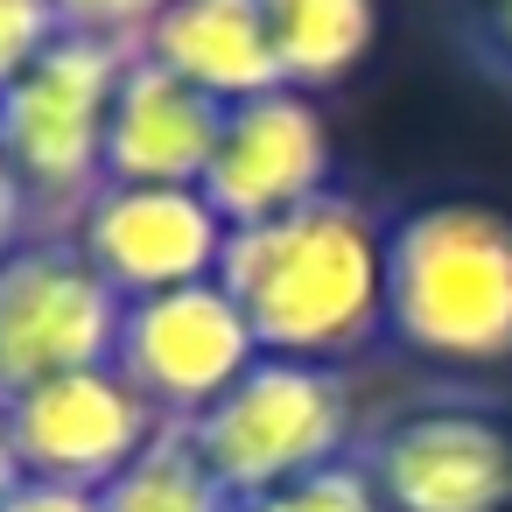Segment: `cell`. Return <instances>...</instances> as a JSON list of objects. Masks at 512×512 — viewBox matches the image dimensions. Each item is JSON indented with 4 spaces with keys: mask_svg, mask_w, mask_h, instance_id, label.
Masks as SVG:
<instances>
[{
    "mask_svg": "<svg viewBox=\"0 0 512 512\" xmlns=\"http://www.w3.org/2000/svg\"><path fill=\"white\" fill-rule=\"evenodd\" d=\"M218 281L267 358L344 372L386 337V218L330 190L267 225H239Z\"/></svg>",
    "mask_w": 512,
    "mask_h": 512,
    "instance_id": "1",
    "label": "cell"
},
{
    "mask_svg": "<svg viewBox=\"0 0 512 512\" xmlns=\"http://www.w3.org/2000/svg\"><path fill=\"white\" fill-rule=\"evenodd\" d=\"M386 344L442 386L512 365V211L421 197L386 218Z\"/></svg>",
    "mask_w": 512,
    "mask_h": 512,
    "instance_id": "2",
    "label": "cell"
},
{
    "mask_svg": "<svg viewBox=\"0 0 512 512\" xmlns=\"http://www.w3.org/2000/svg\"><path fill=\"white\" fill-rule=\"evenodd\" d=\"M358 400L337 365L302 358H253L197 421H183V449L204 463V477L246 505L274 484H295L323 463H344L358 442Z\"/></svg>",
    "mask_w": 512,
    "mask_h": 512,
    "instance_id": "3",
    "label": "cell"
},
{
    "mask_svg": "<svg viewBox=\"0 0 512 512\" xmlns=\"http://www.w3.org/2000/svg\"><path fill=\"white\" fill-rule=\"evenodd\" d=\"M134 43L64 29L8 92H0V155H8L36 232H71L106 190V113Z\"/></svg>",
    "mask_w": 512,
    "mask_h": 512,
    "instance_id": "4",
    "label": "cell"
},
{
    "mask_svg": "<svg viewBox=\"0 0 512 512\" xmlns=\"http://www.w3.org/2000/svg\"><path fill=\"white\" fill-rule=\"evenodd\" d=\"M351 463L386 512H512V414L470 386H428L358 428Z\"/></svg>",
    "mask_w": 512,
    "mask_h": 512,
    "instance_id": "5",
    "label": "cell"
},
{
    "mask_svg": "<svg viewBox=\"0 0 512 512\" xmlns=\"http://www.w3.org/2000/svg\"><path fill=\"white\" fill-rule=\"evenodd\" d=\"M120 309L71 232H29L0 260V407L43 379L113 365Z\"/></svg>",
    "mask_w": 512,
    "mask_h": 512,
    "instance_id": "6",
    "label": "cell"
},
{
    "mask_svg": "<svg viewBox=\"0 0 512 512\" xmlns=\"http://www.w3.org/2000/svg\"><path fill=\"white\" fill-rule=\"evenodd\" d=\"M0 414H8V442H15L22 477L92 491V498L169 435V421L134 393V379L120 365H85L64 379H43Z\"/></svg>",
    "mask_w": 512,
    "mask_h": 512,
    "instance_id": "7",
    "label": "cell"
},
{
    "mask_svg": "<svg viewBox=\"0 0 512 512\" xmlns=\"http://www.w3.org/2000/svg\"><path fill=\"white\" fill-rule=\"evenodd\" d=\"M197 190L232 232L330 197L337 190V141H330L323 99L274 85L260 99L225 106V127H218V148H211V169Z\"/></svg>",
    "mask_w": 512,
    "mask_h": 512,
    "instance_id": "8",
    "label": "cell"
},
{
    "mask_svg": "<svg viewBox=\"0 0 512 512\" xmlns=\"http://www.w3.org/2000/svg\"><path fill=\"white\" fill-rule=\"evenodd\" d=\"M253 358H260V344H253L239 302L225 295V281L141 295V302L120 309L113 365L134 379V393H141L169 428L197 421Z\"/></svg>",
    "mask_w": 512,
    "mask_h": 512,
    "instance_id": "9",
    "label": "cell"
},
{
    "mask_svg": "<svg viewBox=\"0 0 512 512\" xmlns=\"http://www.w3.org/2000/svg\"><path fill=\"white\" fill-rule=\"evenodd\" d=\"M225 239L232 225L204 204V190L176 183H106L71 225V246L120 302L218 281Z\"/></svg>",
    "mask_w": 512,
    "mask_h": 512,
    "instance_id": "10",
    "label": "cell"
},
{
    "mask_svg": "<svg viewBox=\"0 0 512 512\" xmlns=\"http://www.w3.org/2000/svg\"><path fill=\"white\" fill-rule=\"evenodd\" d=\"M225 106L197 85H183L176 71H162L155 57L127 50L120 85H113V113H106V183H176L197 190L218 148Z\"/></svg>",
    "mask_w": 512,
    "mask_h": 512,
    "instance_id": "11",
    "label": "cell"
},
{
    "mask_svg": "<svg viewBox=\"0 0 512 512\" xmlns=\"http://www.w3.org/2000/svg\"><path fill=\"white\" fill-rule=\"evenodd\" d=\"M134 50L155 57L162 71H176L183 85L211 92L218 106L260 99V92L281 85L267 0H169L134 36Z\"/></svg>",
    "mask_w": 512,
    "mask_h": 512,
    "instance_id": "12",
    "label": "cell"
},
{
    "mask_svg": "<svg viewBox=\"0 0 512 512\" xmlns=\"http://www.w3.org/2000/svg\"><path fill=\"white\" fill-rule=\"evenodd\" d=\"M267 29H274L281 85L323 99L372 57L379 0H267Z\"/></svg>",
    "mask_w": 512,
    "mask_h": 512,
    "instance_id": "13",
    "label": "cell"
},
{
    "mask_svg": "<svg viewBox=\"0 0 512 512\" xmlns=\"http://www.w3.org/2000/svg\"><path fill=\"white\" fill-rule=\"evenodd\" d=\"M99 512H239L211 477H204V463L183 449V435L169 428L127 477H113L106 491H99Z\"/></svg>",
    "mask_w": 512,
    "mask_h": 512,
    "instance_id": "14",
    "label": "cell"
},
{
    "mask_svg": "<svg viewBox=\"0 0 512 512\" xmlns=\"http://www.w3.org/2000/svg\"><path fill=\"white\" fill-rule=\"evenodd\" d=\"M239 512H386V505L372 498L365 470L344 456V463H323V470H309L295 484H274V491L246 498Z\"/></svg>",
    "mask_w": 512,
    "mask_h": 512,
    "instance_id": "15",
    "label": "cell"
},
{
    "mask_svg": "<svg viewBox=\"0 0 512 512\" xmlns=\"http://www.w3.org/2000/svg\"><path fill=\"white\" fill-rule=\"evenodd\" d=\"M64 29L71 22H64L57 0H0V92H8Z\"/></svg>",
    "mask_w": 512,
    "mask_h": 512,
    "instance_id": "16",
    "label": "cell"
},
{
    "mask_svg": "<svg viewBox=\"0 0 512 512\" xmlns=\"http://www.w3.org/2000/svg\"><path fill=\"white\" fill-rule=\"evenodd\" d=\"M463 36L470 57L512 92V0H463Z\"/></svg>",
    "mask_w": 512,
    "mask_h": 512,
    "instance_id": "17",
    "label": "cell"
},
{
    "mask_svg": "<svg viewBox=\"0 0 512 512\" xmlns=\"http://www.w3.org/2000/svg\"><path fill=\"white\" fill-rule=\"evenodd\" d=\"M64 8V22L71 29H85V36H113V43H134L169 0H57Z\"/></svg>",
    "mask_w": 512,
    "mask_h": 512,
    "instance_id": "18",
    "label": "cell"
},
{
    "mask_svg": "<svg viewBox=\"0 0 512 512\" xmlns=\"http://www.w3.org/2000/svg\"><path fill=\"white\" fill-rule=\"evenodd\" d=\"M0 512H99V498H92V491H64V484L22 477L8 498H0Z\"/></svg>",
    "mask_w": 512,
    "mask_h": 512,
    "instance_id": "19",
    "label": "cell"
},
{
    "mask_svg": "<svg viewBox=\"0 0 512 512\" xmlns=\"http://www.w3.org/2000/svg\"><path fill=\"white\" fill-rule=\"evenodd\" d=\"M29 232H36L29 197H22V183H15V169H8V155H0V260H8V253H15Z\"/></svg>",
    "mask_w": 512,
    "mask_h": 512,
    "instance_id": "20",
    "label": "cell"
},
{
    "mask_svg": "<svg viewBox=\"0 0 512 512\" xmlns=\"http://www.w3.org/2000/svg\"><path fill=\"white\" fill-rule=\"evenodd\" d=\"M22 484V463H15V442H8V414H0V498Z\"/></svg>",
    "mask_w": 512,
    "mask_h": 512,
    "instance_id": "21",
    "label": "cell"
}]
</instances>
